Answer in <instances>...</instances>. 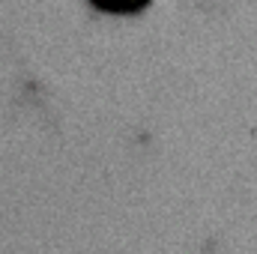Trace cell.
I'll return each mask as SVG.
<instances>
[{
	"instance_id": "6da1fadb",
	"label": "cell",
	"mask_w": 257,
	"mask_h": 254,
	"mask_svg": "<svg viewBox=\"0 0 257 254\" xmlns=\"http://www.w3.org/2000/svg\"><path fill=\"white\" fill-rule=\"evenodd\" d=\"M87 3H90L96 12L126 18V15H141V12H147L156 0H87Z\"/></svg>"
}]
</instances>
